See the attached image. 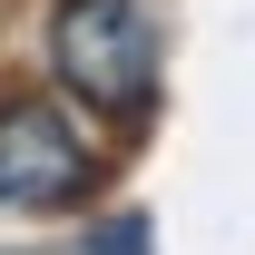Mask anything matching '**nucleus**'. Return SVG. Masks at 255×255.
Segmentation results:
<instances>
[{"instance_id":"2","label":"nucleus","mask_w":255,"mask_h":255,"mask_svg":"<svg viewBox=\"0 0 255 255\" xmlns=\"http://www.w3.org/2000/svg\"><path fill=\"white\" fill-rule=\"evenodd\" d=\"M89 187H98V137L59 98H10L0 108V206L49 216V206H79Z\"/></svg>"},{"instance_id":"1","label":"nucleus","mask_w":255,"mask_h":255,"mask_svg":"<svg viewBox=\"0 0 255 255\" xmlns=\"http://www.w3.org/2000/svg\"><path fill=\"white\" fill-rule=\"evenodd\" d=\"M49 69L98 118H147L157 98V30L137 0H59L49 10Z\"/></svg>"}]
</instances>
